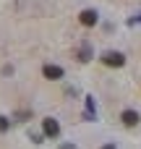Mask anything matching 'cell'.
<instances>
[{
	"mask_svg": "<svg viewBox=\"0 0 141 149\" xmlns=\"http://www.w3.org/2000/svg\"><path fill=\"white\" fill-rule=\"evenodd\" d=\"M120 120H123V126H136L141 118H139L136 110H123V113H120Z\"/></svg>",
	"mask_w": 141,
	"mask_h": 149,
	"instance_id": "5b68a950",
	"label": "cell"
},
{
	"mask_svg": "<svg viewBox=\"0 0 141 149\" xmlns=\"http://www.w3.org/2000/svg\"><path fill=\"white\" fill-rule=\"evenodd\" d=\"M42 73H44L47 81H58V79H63V68H60V65H50V63H47V65L42 68Z\"/></svg>",
	"mask_w": 141,
	"mask_h": 149,
	"instance_id": "3957f363",
	"label": "cell"
},
{
	"mask_svg": "<svg viewBox=\"0 0 141 149\" xmlns=\"http://www.w3.org/2000/svg\"><path fill=\"white\" fill-rule=\"evenodd\" d=\"M102 63L110 65V68H120V65H126V55L123 52H105L102 55Z\"/></svg>",
	"mask_w": 141,
	"mask_h": 149,
	"instance_id": "6da1fadb",
	"label": "cell"
},
{
	"mask_svg": "<svg viewBox=\"0 0 141 149\" xmlns=\"http://www.w3.org/2000/svg\"><path fill=\"white\" fill-rule=\"evenodd\" d=\"M42 128H44V136H50V139H58V134H60V126H58L55 118H44Z\"/></svg>",
	"mask_w": 141,
	"mask_h": 149,
	"instance_id": "7a4b0ae2",
	"label": "cell"
},
{
	"mask_svg": "<svg viewBox=\"0 0 141 149\" xmlns=\"http://www.w3.org/2000/svg\"><path fill=\"white\" fill-rule=\"evenodd\" d=\"M8 128H10V120H8L5 115H0V134H5Z\"/></svg>",
	"mask_w": 141,
	"mask_h": 149,
	"instance_id": "8992f818",
	"label": "cell"
},
{
	"mask_svg": "<svg viewBox=\"0 0 141 149\" xmlns=\"http://www.w3.org/2000/svg\"><path fill=\"white\" fill-rule=\"evenodd\" d=\"M78 21H81L84 26H94V24H97V10H92V8L81 10V13H78Z\"/></svg>",
	"mask_w": 141,
	"mask_h": 149,
	"instance_id": "277c9868",
	"label": "cell"
},
{
	"mask_svg": "<svg viewBox=\"0 0 141 149\" xmlns=\"http://www.w3.org/2000/svg\"><path fill=\"white\" fill-rule=\"evenodd\" d=\"M102 149H115V144H105V147H102Z\"/></svg>",
	"mask_w": 141,
	"mask_h": 149,
	"instance_id": "52a82bcc",
	"label": "cell"
}]
</instances>
